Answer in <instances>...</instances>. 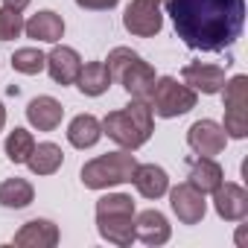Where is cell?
Segmentation results:
<instances>
[{
    "label": "cell",
    "mask_w": 248,
    "mask_h": 248,
    "mask_svg": "<svg viewBox=\"0 0 248 248\" xmlns=\"http://www.w3.org/2000/svg\"><path fill=\"white\" fill-rule=\"evenodd\" d=\"M167 12L178 38L202 53L231 47L245 27V0H170Z\"/></svg>",
    "instance_id": "1"
},
{
    "label": "cell",
    "mask_w": 248,
    "mask_h": 248,
    "mask_svg": "<svg viewBox=\"0 0 248 248\" xmlns=\"http://www.w3.org/2000/svg\"><path fill=\"white\" fill-rule=\"evenodd\" d=\"M102 135H108L123 149H140L152 138V108L143 99H132L126 108L111 111L102 120Z\"/></svg>",
    "instance_id": "2"
},
{
    "label": "cell",
    "mask_w": 248,
    "mask_h": 248,
    "mask_svg": "<svg viewBox=\"0 0 248 248\" xmlns=\"http://www.w3.org/2000/svg\"><path fill=\"white\" fill-rule=\"evenodd\" d=\"M105 62H108L105 67H108L111 79H117L123 88H126V93L132 99H143V102L152 99V91H155V82H158L155 79V70L135 50H129V47H114Z\"/></svg>",
    "instance_id": "3"
},
{
    "label": "cell",
    "mask_w": 248,
    "mask_h": 248,
    "mask_svg": "<svg viewBox=\"0 0 248 248\" xmlns=\"http://www.w3.org/2000/svg\"><path fill=\"white\" fill-rule=\"evenodd\" d=\"M135 155L132 149H120V152H108L99 155L93 161H88L82 167V184L91 190H105V187H117V184H126L135 175Z\"/></svg>",
    "instance_id": "4"
},
{
    "label": "cell",
    "mask_w": 248,
    "mask_h": 248,
    "mask_svg": "<svg viewBox=\"0 0 248 248\" xmlns=\"http://www.w3.org/2000/svg\"><path fill=\"white\" fill-rule=\"evenodd\" d=\"M152 111L158 117H181L187 111L196 108V91L187 88V85H178L172 76H164L155 82V91H152V99H149Z\"/></svg>",
    "instance_id": "5"
},
{
    "label": "cell",
    "mask_w": 248,
    "mask_h": 248,
    "mask_svg": "<svg viewBox=\"0 0 248 248\" xmlns=\"http://www.w3.org/2000/svg\"><path fill=\"white\" fill-rule=\"evenodd\" d=\"M123 27L138 38H152L161 32L164 18H161V0H132L126 15H123Z\"/></svg>",
    "instance_id": "6"
},
{
    "label": "cell",
    "mask_w": 248,
    "mask_h": 248,
    "mask_svg": "<svg viewBox=\"0 0 248 248\" xmlns=\"http://www.w3.org/2000/svg\"><path fill=\"white\" fill-rule=\"evenodd\" d=\"M170 204H172V210H175L178 222H184V225H199V222L204 219V213H207L204 193H202V190H196L190 181L178 184V187L170 193Z\"/></svg>",
    "instance_id": "7"
},
{
    "label": "cell",
    "mask_w": 248,
    "mask_h": 248,
    "mask_svg": "<svg viewBox=\"0 0 248 248\" xmlns=\"http://www.w3.org/2000/svg\"><path fill=\"white\" fill-rule=\"evenodd\" d=\"M225 140H228L225 129L219 126V123H213V120H196L193 126H190V132H187L190 149H193L196 155H202V158L219 155V152L225 149Z\"/></svg>",
    "instance_id": "8"
},
{
    "label": "cell",
    "mask_w": 248,
    "mask_h": 248,
    "mask_svg": "<svg viewBox=\"0 0 248 248\" xmlns=\"http://www.w3.org/2000/svg\"><path fill=\"white\" fill-rule=\"evenodd\" d=\"M213 207L222 219L228 222H239L248 216V193L239 187V184H219L213 190Z\"/></svg>",
    "instance_id": "9"
},
{
    "label": "cell",
    "mask_w": 248,
    "mask_h": 248,
    "mask_svg": "<svg viewBox=\"0 0 248 248\" xmlns=\"http://www.w3.org/2000/svg\"><path fill=\"white\" fill-rule=\"evenodd\" d=\"M96 228H99L102 239H108L120 248H126L138 239L135 236V213H99Z\"/></svg>",
    "instance_id": "10"
},
{
    "label": "cell",
    "mask_w": 248,
    "mask_h": 248,
    "mask_svg": "<svg viewBox=\"0 0 248 248\" xmlns=\"http://www.w3.org/2000/svg\"><path fill=\"white\" fill-rule=\"evenodd\" d=\"M47 70H50L56 85H73L79 70H82V59H79V53L73 47L62 44V47H53L47 53Z\"/></svg>",
    "instance_id": "11"
},
{
    "label": "cell",
    "mask_w": 248,
    "mask_h": 248,
    "mask_svg": "<svg viewBox=\"0 0 248 248\" xmlns=\"http://www.w3.org/2000/svg\"><path fill=\"white\" fill-rule=\"evenodd\" d=\"M184 76V85L193 88V91H202V93H219L222 85H225V70L219 64H202V62H193L181 70Z\"/></svg>",
    "instance_id": "12"
},
{
    "label": "cell",
    "mask_w": 248,
    "mask_h": 248,
    "mask_svg": "<svg viewBox=\"0 0 248 248\" xmlns=\"http://www.w3.org/2000/svg\"><path fill=\"white\" fill-rule=\"evenodd\" d=\"M59 242V228L50 219H32L15 233L18 248H53Z\"/></svg>",
    "instance_id": "13"
},
{
    "label": "cell",
    "mask_w": 248,
    "mask_h": 248,
    "mask_svg": "<svg viewBox=\"0 0 248 248\" xmlns=\"http://www.w3.org/2000/svg\"><path fill=\"white\" fill-rule=\"evenodd\" d=\"M62 117H64V108L53 96H35L27 105V120L32 123L38 132H53L59 123H62Z\"/></svg>",
    "instance_id": "14"
},
{
    "label": "cell",
    "mask_w": 248,
    "mask_h": 248,
    "mask_svg": "<svg viewBox=\"0 0 248 248\" xmlns=\"http://www.w3.org/2000/svg\"><path fill=\"white\" fill-rule=\"evenodd\" d=\"M132 181H135V187L143 199H161L170 190V175L155 164H138Z\"/></svg>",
    "instance_id": "15"
},
{
    "label": "cell",
    "mask_w": 248,
    "mask_h": 248,
    "mask_svg": "<svg viewBox=\"0 0 248 248\" xmlns=\"http://www.w3.org/2000/svg\"><path fill=\"white\" fill-rule=\"evenodd\" d=\"M135 236L146 245H164L170 239V222L161 210H143L135 219Z\"/></svg>",
    "instance_id": "16"
},
{
    "label": "cell",
    "mask_w": 248,
    "mask_h": 248,
    "mask_svg": "<svg viewBox=\"0 0 248 248\" xmlns=\"http://www.w3.org/2000/svg\"><path fill=\"white\" fill-rule=\"evenodd\" d=\"M24 32L35 41H47V44H56L62 35H64V21L56 15V12H38L32 15L27 24H24Z\"/></svg>",
    "instance_id": "17"
},
{
    "label": "cell",
    "mask_w": 248,
    "mask_h": 248,
    "mask_svg": "<svg viewBox=\"0 0 248 248\" xmlns=\"http://www.w3.org/2000/svg\"><path fill=\"white\" fill-rule=\"evenodd\" d=\"M190 184L196 187V190H202V193H213L222 181H225V172H222V167L213 161V158H196V161H190Z\"/></svg>",
    "instance_id": "18"
},
{
    "label": "cell",
    "mask_w": 248,
    "mask_h": 248,
    "mask_svg": "<svg viewBox=\"0 0 248 248\" xmlns=\"http://www.w3.org/2000/svg\"><path fill=\"white\" fill-rule=\"evenodd\" d=\"M99 138H102V123H99L93 114H79V117L70 120V126H67V140H70L76 149H91Z\"/></svg>",
    "instance_id": "19"
},
{
    "label": "cell",
    "mask_w": 248,
    "mask_h": 248,
    "mask_svg": "<svg viewBox=\"0 0 248 248\" xmlns=\"http://www.w3.org/2000/svg\"><path fill=\"white\" fill-rule=\"evenodd\" d=\"M76 85H79V91H82L85 96H99V93H105L108 85H111V73H108L105 62H88V64H82V70H79V76H76Z\"/></svg>",
    "instance_id": "20"
},
{
    "label": "cell",
    "mask_w": 248,
    "mask_h": 248,
    "mask_svg": "<svg viewBox=\"0 0 248 248\" xmlns=\"http://www.w3.org/2000/svg\"><path fill=\"white\" fill-rule=\"evenodd\" d=\"M32 199H35V190L27 178H6L0 184V204L9 210H21V207L32 204Z\"/></svg>",
    "instance_id": "21"
},
{
    "label": "cell",
    "mask_w": 248,
    "mask_h": 248,
    "mask_svg": "<svg viewBox=\"0 0 248 248\" xmlns=\"http://www.w3.org/2000/svg\"><path fill=\"white\" fill-rule=\"evenodd\" d=\"M62 161H64V152L56 143H38L32 149V155L27 158V164H30V170L35 175H53L62 167Z\"/></svg>",
    "instance_id": "22"
},
{
    "label": "cell",
    "mask_w": 248,
    "mask_h": 248,
    "mask_svg": "<svg viewBox=\"0 0 248 248\" xmlns=\"http://www.w3.org/2000/svg\"><path fill=\"white\" fill-rule=\"evenodd\" d=\"M3 149H6V158H9L12 164H27V158H30L32 149H35V138H32L27 129H15V132H9Z\"/></svg>",
    "instance_id": "23"
},
{
    "label": "cell",
    "mask_w": 248,
    "mask_h": 248,
    "mask_svg": "<svg viewBox=\"0 0 248 248\" xmlns=\"http://www.w3.org/2000/svg\"><path fill=\"white\" fill-rule=\"evenodd\" d=\"M12 67H15L18 73L35 76V73H41V70L47 67V56H44L41 50H35V47H24V50H15Z\"/></svg>",
    "instance_id": "24"
},
{
    "label": "cell",
    "mask_w": 248,
    "mask_h": 248,
    "mask_svg": "<svg viewBox=\"0 0 248 248\" xmlns=\"http://www.w3.org/2000/svg\"><path fill=\"white\" fill-rule=\"evenodd\" d=\"M225 88V111H248V76H233Z\"/></svg>",
    "instance_id": "25"
},
{
    "label": "cell",
    "mask_w": 248,
    "mask_h": 248,
    "mask_svg": "<svg viewBox=\"0 0 248 248\" xmlns=\"http://www.w3.org/2000/svg\"><path fill=\"white\" fill-rule=\"evenodd\" d=\"M24 32V18L18 9L12 6H3L0 9V41H12Z\"/></svg>",
    "instance_id": "26"
},
{
    "label": "cell",
    "mask_w": 248,
    "mask_h": 248,
    "mask_svg": "<svg viewBox=\"0 0 248 248\" xmlns=\"http://www.w3.org/2000/svg\"><path fill=\"white\" fill-rule=\"evenodd\" d=\"M99 213H135V202L126 193H108L96 202V216Z\"/></svg>",
    "instance_id": "27"
},
{
    "label": "cell",
    "mask_w": 248,
    "mask_h": 248,
    "mask_svg": "<svg viewBox=\"0 0 248 248\" xmlns=\"http://www.w3.org/2000/svg\"><path fill=\"white\" fill-rule=\"evenodd\" d=\"M225 135L242 140L248 135V111H225Z\"/></svg>",
    "instance_id": "28"
},
{
    "label": "cell",
    "mask_w": 248,
    "mask_h": 248,
    "mask_svg": "<svg viewBox=\"0 0 248 248\" xmlns=\"http://www.w3.org/2000/svg\"><path fill=\"white\" fill-rule=\"evenodd\" d=\"M120 0H76V6L82 9H93V12H102V9H114Z\"/></svg>",
    "instance_id": "29"
},
{
    "label": "cell",
    "mask_w": 248,
    "mask_h": 248,
    "mask_svg": "<svg viewBox=\"0 0 248 248\" xmlns=\"http://www.w3.org/2000/svg\"><path fill=\"white\" fill-rule=\"evenodd\" d=\"M6 6H12V9H18V12H21V9H27V6H30V0H6Z\"/></svg>",
    "instance_id": "30"
},
{
    "label": "cell",
    "mask_w": 248,
    "mask_h": 248,
    "mask_svg": "<svg viewBox=\"0 0 248 248\" xmlns=\"http://www.w3.org/2000/svg\"><path fill=\"white\" fill-rule=\"evenodd\" d=\"M3 126H6V108H3V102H0V132H3Z\"/></svg>",
    "instance_id": "31"
}]
</instances>
